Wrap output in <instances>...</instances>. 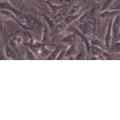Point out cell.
<instances>
[{
  "instance_id": "6da1fadb",
  "label": "cell",
  "mask_w": 120,
  "mask_h": 120,
  "mask_svg": "<svg viewBox=\"0 0 120 120\" xmlns=\"http://www.w3.org/2000/svg\"><path fill=\"white\" fill-rule=\"evenodd\" d=\"M120 28V16L117 15L115 17L112 25V34L113 37L115 38L119 34Z\"/></svg>"
},
{
  "instance_id": "7a4b0ae2",
  "label": "cell",
  "mask_w": 120,
  "mask_h": 120,
  "mask_svg": "<svg viewBox=\"0 0 120 120\" xmlns=\"http://www.w3.org/2000/svg\"><path fill=\"white\" fill-rule=\"evenodd\" d=\"M111 23L109 24L108 30L106 32L105 35V45L107 47H108L110 45V39H111Z\"/></svg>"
},
{
  "instance_id": "3957f363",
  "label": "cell",
  "mask_w": 120,
  "mask_h": 120,
  "mask_svg": "<svg viewBox=\"0 0 120 120\" xmlns=\"http://www.w3.org/2000/svg\"><path fill=\"white\" fill-rule=\"evenodd\" d=\"M113 8H120V0H116L113 5Z\"/></svg>"
},
{
  "instance_id": "277c9868",
  "label": "cell",
  "mask_w": 120,
  "mask_h": 120,
  "mask_svg": "<svg viewBox=\"0 0 120 120\" xmlns=\"http://www.w3.org/2000/svg\"><path fill=\"white\" fill-rule=\"evenodd\" d=\"M115 47L117 49L120 50V43H118L117 44H116L115 45Z\"/></svg>"
},
{
  "instance_id": "5b68a950",
  "label": "cell",
  "mask_w": 120,
  "mask_h": 120,
  "mask_svg": "<svg viewBox=\"0 0 120 120\" xmlns=\"http://www.w3.org/2000/svg\"><path fill=\"white\" fill-rule=\"evenodd\" d=\"M118 36L119 37H120V30H119V34H118Z\"/></svg>"
},
{
  "instance_id": "8992f818",
  "label": "cell",
  "mask_w": 120,
  "mask_h": 120,
  "mask_svg": "<svg viewBox=\"0 0 120 120\" xmlns=\"http://www.w3.org/2000/svg\"><path fill=\"white\" fill-rule=\"evenodd\" d=\"M1 0H0V1H1Z\"/></svg>"
}]
</instances>
